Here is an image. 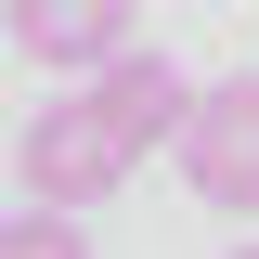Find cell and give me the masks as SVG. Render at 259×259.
<instances>
[{
  "label": "cell",
  "mask_w": 259,
  "mask_h": 259,
  "mask_svg": "<svg viewBox=\"0 0 259 259\" xmlns=\"http://www.w3.org/2000/svg\"><path fill=\"white\" fill-rule=\"evenodd\" d=\"M13 168H26V194H52V207H104V194H117L143 156H130V130L104 117L91 91H65V104H39V117H26Z\"/></svg>",
  "instance_id": "1"
},
{
  "label": "cell",
  "mask_w": 259,
  "mask_h": 259,
  "mask_svg": "<svg viewBox=\"0 0 259 259\" xmlns=\"http://www.w3.org/2000/svg\"><path fill=\"white\" fill-rule=\"evenodd\" d=\"M182 182L221 207V221H259V78H207L182 104Z\"/></svg>",
  "instance_id": "2"
},
{
  "label": "cell",
  "mask_w": 259,
  "mask_h": 259,
  "mask_svg": "<svg viewBox=\"0 0 259 259\" xmlns=\"http://www.w3.org/2000/svg\"><path fill=\"white\" fill-rule=\"evenodd\" d=\"M0 26H13L26 65H78V78H91L104 52L143 39V0H0Z\"/></svg>",
  "instance_id": "3"
},
{
  "label": "cell",
  "mask_w": 259,
  "mask_h": 259,
  "mask_svg": "<svg viewBox=\"0 0 259 259\" xmlns=\"http://www.w3.org/2000/svg\"><path fill=\"white\" fill-rule=\"evenodd\" d=\"M78 91H91L104 117L130 130V156H156L168 130H182V104H194V91H182V65H168V52H143V39H130V52H104L91 78H78Z\"/></svg>",
  "instance_id": "4"
},
{
  "label": "cell",
  "mask_w": 259,
  "mask_h": 259,
  "mask_svg": "<svg viewBox=\"0 0 259 259\" xmlns=\"http://www.w3.org/2000/svg\"><path fill=\"white\" fill-rule=\"evenodd\" d=\"M0 259H91V233H78V207H52V194H26V207L0 221Z\"/></svg>",
  "instance_id": "5"
},
{
  "label": "cell",
  "mask_w": 259,
  "mask_h": 259,
  "mask_svg": "<svg viewBox=\"0 0 259 259\" xmlns=\"http://www.w3.org/2000/svg\"><path fill=\"white\" fill-rule=\"evenodd\" d=\"M233 259H259V246H233Z\"/></svg>",
  "instance_id": "6"
}]
</instances>
